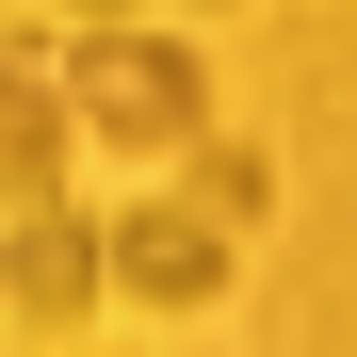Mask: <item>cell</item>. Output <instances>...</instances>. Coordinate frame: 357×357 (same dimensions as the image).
I'll use <instances>...</instances> for the list:
<instances>
[{"mask_svg":"<svg viewBox=\"0 0 357 357\" xmlns=\"http://www.w3.org/2000/svg\"><path fill=\"white\" fill-rule=\"evenodd\" d=\"M66 146H82V114H66V66L0 49V211H49V195H66Z\"/></svg>","mask_w":357,"mask_h":357,"instance_id":"4","label":"cell"},{"mask_svg":"<svg viewBox=\"0 0 357 357\" xmlns=\"http://www.w3.org/2000/svg\"><path fill=\"white\" fill-rule=\"evenodd\" d=\"M98 292H114V227H82L66 195L49 211H0V309L17 325H82Z\"/></svg>","mask_w":357,"mask_h":357,"instance_id":"2","label":"cell"},{"mask_svg":"<svg viewBox=\"0 0 357 357\" xmlns=\"http://www.w3.org/2000/svg\"><path fill=\"white\" fill-rule=\"evenodd\" d=\"M178 17H227V0H178Z\"/></svg>","mask_w":357,"mask_h":357,"instance_id":"7","label":"cell"},{"mask_svg":"<svg viewBox=\"0 0 357 357\" xmlns=\"http://www.w3.org/2000/svg\"><path fill=\"white\" fill-rule=\"evenodd\" d=\"M49 17H66V33H98V17H146V0H49Z\"/></svg>","mask_w":357,"mask_h":357,"instance_id":"6","label":"cell"},{"mask_svg":"<svg viewBox=\"0 0 357 357\" xmlns=\"http://www.w3.org/2000/svg\"><path fill=\"white\" fill-rule=\"evenodd\" d=\"M178 211L260 227V211H276V162H260V146H227V130H195V146H178Z\"/></svg>","mask_w":357,"mask_h":357,"instance_id":"5","label":"cell"},{"mask_svg":"<svg viewBox=\"0 0 357 357\" xmlns=\"http://www.w3.org/2000/svg\"><path fill=\"white\" fill-rule=\"evenodd\" d=\"M66 114H82V146L178 162V146L211 130V66L178 33H146V17H98V33H66Z\"/></svg>","mask_w":357,"mask_h":357,"instance_id":"1","label":"cell"},{"mask_svg":"<svg viewBox=\"0 0 357 357\" xmlns=\"http://www.w3.org/2000/svg\"><path fill=\"white\" fill-rule=\"evenodd\" d=\"M114 292H130V309H211V292H227V227L178 211V195L114 211Z\"/></svg>","mask_w":357,"mask_h":357,"instance_id":"3","label":"cell"}]
</instances>
